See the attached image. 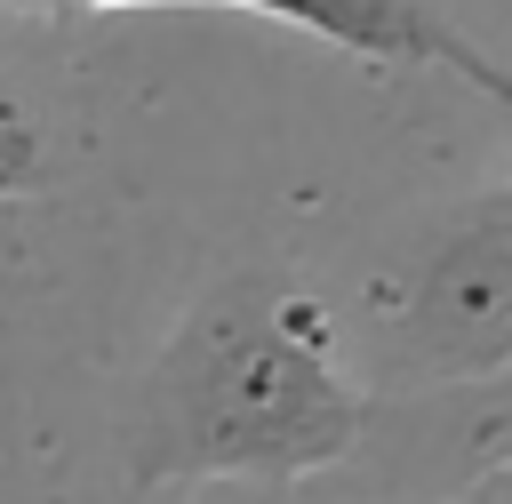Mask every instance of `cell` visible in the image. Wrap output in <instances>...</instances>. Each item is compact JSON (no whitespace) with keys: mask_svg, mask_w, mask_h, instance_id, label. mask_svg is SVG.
I'll list each match as a JSON object with an SVG mask.
<instances>
[{"mask_svg":"<svg viewBox=\"0 0 512 504\" xmlns=\"http://www.w3.org/2000/svg\"><path fill=\"white\" fill-rule=\"evenodd\" d=\"M376 384L352 328L296 272L240 264L208 280L144 360L120 464L128 488H296L344 472L368 440Z\"/></svg>","mask_w":512,"mask_h":504,"instance_id":"6da1fadb","label":"cell"},{"mask_svg":"<svg viewBox=\"0 0 512 504\" xmlns=\"http://www.w3.org/2000/svg\"><path fill=\"white\" fill-rule=\"evenodd\" d=\"M344 328L376 400L440 392L504 368L512 360V192L456 200L416 232H400L384 264L360 280V312Z\"/></svg>","mask_w":512,"mask_h":504,"instance_id":"7a4b0ae2","label":"cell"},{"mask_svg":"<svg viewBox=\"0 0 512 504\" xmlns=\"http://www.w3.org/2000/svg\"><path fill=\"white\" fill-rule=\"evenodd\" d=\"M352 472H360V488L408 496V504H456L480 480L512 472V360L472 384L376 400Z\"/></svg>","mask_w":512,"mask_h":504,"instance_id":"3957f363","label":"cell"},{"mask_svg":"<svg viewBox=\"0 0 512 504\" xmlns=\"http://www.w3.org/2000/svg\"><path fill=\"white\" fill-rule=\"evenodd\" d=\"M0 8H24V16H104V8H248V16H272L288 32H312L344 56H368V64H432V72H456L472 80L496 112H512V64H496L440 0H0Z\"/></svg>","mask_w":512,"mask_h":504,"instance_id":"277c9868","label":"cell"},{"mask_svg":"<svg viewBox=\"0 0 512 504\" xmlns=\"http://www.w3.org/2000/svg\"><path fill=\"white\" fill-rule=\"evenodd\" d=\"M48 136H40V120L24 112V96L0 80V208L8 200H32V192H48Z\"/></svg>","mask_w":512,"mask_h":504,"instance_id":"5b68a950","label":"cell"},{"mask_svg":"<svg viewBox=\"0 0 512 504\" xmlns=\"http://www.w3.org/2000/svg\"><path fill=\"white\" fill-rule=\"evenodd\" d=\"M456 504H512V472H496V480H480L472 496H456Z\"/></svg>","mask_w":512,"mask_h":504,"instance_id":"8992f818","label":"cell"},{"mask_svg":"<svg viewBox=\"0 0 512 504\" xmlns=\"http://www.w3.org/2000/svg\"><path fill=\"white\" fill-rule=\"evenodd\" d=\"M360 504H408V496H376V488H360Z\"/></svg>","mask_w":512,"mask_h":504,"instance_id":"52a82bcc","label":"cell"}]
</instances>
